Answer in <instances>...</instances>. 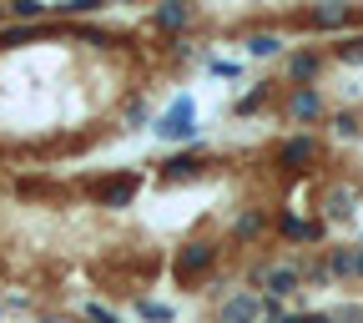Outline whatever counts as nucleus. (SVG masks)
<instances>
[{
  "mask_svg": "<svg viewBox=\"0 0 363 323\" xmlns=\"http://www.w3.org/2000/svg\"><path fill=\"white\" fill-rule=\"evenodd\" d=\"M217 258H222V248H217V243H207V238L182 243V248H177V258H172V278H177L182 288H192V283H202L207 273L217 268Z\"/></svg>",
  "mask_w": 363,
  "mask_h": 323,
  "instance_id": "1",
  "label": "nucleus"
},
{
  "mask_svg": "<svg viewBox=\"0 0 363 323\" xmlns=\"http://www.w3.org/2000/svg\"><path fill=\"white\" fill-rule=\"evenodd\" d=\"M162 142H197V106H192V97H177L162 116H157V126H152Z\"/></svg>",
  "mask_w": 363,
  "mask_h": 323,
  "instance_id": "2",
  "label": "nucleus"
},
{
  "mask_svg": "<svg viewBox=\"0 0 363 323\" xmlns=\"http://www.w3.org/2000/svg\"><path fill=\"white\" fill-rule=\"evenodd\" d=\"M136 187H142V177H136V172H116V177L86 182V192L96 197V207H126V202L136 197Z\"/></svg>",
  "mask_w": 363,
  "mask_h": 323,
  "instance_id": "3",
  "label": "nucleus"
},
{
  "mask_svg": "<svg viewBox=\"0 0 363 323\" xmlns=\"http://www.w3.org/2000/svg\"><path fill=\"white\" fill-rule=\"evenodd\" d=\"M323 66H328V51H318V45H298V51H288V61H283V76L298 91V86H313L318 76H323Z\"/></svg>",
  "mask_w": 363,
  "mask_h": 323,
  "instance_id": "4",
  "label": "nucleus"
},
{
  "mask_svg": "<svg viewBox=\"0 0 363 323\" xmlns=\"http://www.w3.org/2000/svg\"><path fill=\"white\" fill-rule=\"evenodd\" d=\"M283 111H288V121H298V126L328 121V102H323V91H318V86H298V91H288Z\"/></svg>",
  "mask_w": 363,
  "mask_h": 323,
  "instance_id": "5",
  "label": "nucleus"
},
{
  "mask_svg": "<svg viewBox=\"0 0 363 323\" xmlns=\"http://www.w3.org/2000/svg\"><path fill=\"white\" fill-rule=\"evenodd\" d=\"M257 283H262V298H288V293H298L303 288V268L298 263H272V268H262L257 273Z\"/></svg>",
  "mask_w": 363,
  "mask_h": 323,
  "instance_id": "6",
  "label": "nucleus"
},
{
  "mask_svg": "<svg viewBox=\"0 0 363 323\" xmlns=\"http://www.w3.org/2000/svg\"><path fill=\"white\" fill-rule=\"evenodd\" d=\"M318 157H323V142H318V136L313 131H298V136H283V142H278V162L283 167H313Z\"/></svg>",
  "mask_w": 363,
  "mask_h": 323,
  "instance_id": "7",
  "label": "nucleus"
},
{
  "mask_svg": "<svg viewBox=\"0 0 363 323\" xmlns=\"http://www.w3.org/2000/svg\"><path fill=\"white\" fill-rule=\"evenodd\" d=\"M202 172H207V152H202V142L187 147V152H177V157H167V162L157 167L162 182H192V177H202Z\"/></svg>",
  "mask_w": 363,
  "mask_h": 323,
  "instance_id": "8",
  "label": "nucleus"
},
{
  "mask_svg": "<svg viewBox=\"0 0 363 323\" xmlns=\"http://www.w3.org/2000/svg\"><path fill=\"white\" fill-rule=\"evenodd\" d=\"M212 323H262V293H233L222 298V308L212 313Z\"/></svg>",
  "mask_w": 363,
  "mask_h": 323,
  "instance_id": "9",
  "label": "nucleus"
},
{
  "mask_svg": "<svg viewBox=\"0 0 363 323\" xmlns=\"http://www.w3.org/2000/svg\"><path fill=\"white\" fill-rule=\"evenodd\" d=\"M272 233L288 238V243H323V222H308V217L278 212V217H272Z\"/></svg>",
  "mask_w": 363,
  "mask_h": 323,
  "instance_id": "10",
  "label": "nucleus"
},
{
  "mask_svg": "<svg viewBox=\"0 0 363 323\" xmlns=\"http://www.w3.org/2000/svg\"><path fill=\"white\" fill-rule=\"evenodd\" d=\"M267 212L262 207H242L238 217H233V243H257V238H267Z\"/></svg>",
  "mask_w": 363,
  "mask_h": 323,
  "instance_id": "11",
  "label": "nucleus"
},
{
  "mask_svg": "<svg viewBox=\"0 0 363 323\" xmlns=\"http://www.w3.org/2000/svg\"><path fill=\"white\" fill-rule=\"evenodd\" d=\"M348 21H353L348 6H318V11H308V16H298V26H308V31H343Z\"/></svg>",
  "mask_w": 363,
  "mask_h": 323,
  "instance_id": "12",
  "label": "nucleus"
},
{
  "mask_svg": "<svg viewBox=\"0 0 363 323\" xmlns=\"http://www.w3.org/2000/svg\"><path fill=\"white\" fill-rule=\"evenodd\" d=\"M192 21H197L192 6H157L152 11V31H187Z\"/></svg>",
  "mask_w": 363,
  "mask_h": 323,
  "instance_id": "13",
  "label": "nucleus"
},
{
  "mask_svg": "<svg viewBox=\"0 0 363 323\" xmlns=\"http://www.w3.org/2000/svg\"><path fill=\"white\" fill-rule=\"evenodd\" d=\"M328 131L338 136V142H353V136H363V111H353V106L328 111Z\"/></svg>",
  "mask_w": 363,
  "mask_h": 323,
  "instance_id": "14",
  "label": "nucleus"
},
{
  "mask_svg": "<svg viewBox=\"0 0 363 323\" xmlns=\"http://www.w3.org/2000/svg\"><path fill=\"white\" fill-rule=\"evenodd\" d=\"M267 97H272V81H262V86H252V91H247V97H238V102H233V111H238V116H257V111L267 106Z\"/></svg>",
  "mask_w": 363,
  "mask_h": 323,
  "instance_id": "15",
  "label": "nucleus"
},
{
  "mask_svg": "<svg viewBox=\"0 0 363 323\" xmlns=\"http://www.w3.org/2000/svg\"><path fill=\"white\" fill-rule=\"evenodd\" d=\"M323 263H328V273H333V283H338V278H353V248H328Z\"/></svg>",
  "mask_w": 363,
  "mask_h": 323,
  "instance_id": "16",
  "label": "nucleus"
},
{
  "mask_svg": "<svg viewBox=\"0 0 363 323\" xmlns=\"http://www.w3.org/2000/svg\"><path fill=\"white\" fill-rule=\"evenodd\" d=\"M323 212H328V217H348V212H353V187H333V192H323Z\"/></svg>",
  "mask_w": 363,
  "mask_h": 323,
  "instance_id": "17",
  "label": "nucleus"
},
{
  "mask_svg": "<svg viewBox=\"0 0 363 323\" xmlns=\"http://www.w3.org/2000/svg\"><path fill=\"white\" fill-rule=\"evenodd\" d=\"M278 51H283V40H278V35H247V56L262 61V56H278Z\"/></svg>",
  "mask_w": 363,
  "mask_h": 323,
  "instance_id": "18",
  "label": "nucleus"
},
{
  "mask_svg": "<svg viewBox=\"0 0 363 323\" xmlns=\"http://www.w3.org/2000/svg\"><path fill=\"white\" fill-rule=\"evenodd\" d=\"M136 313H142L147 323H172V308L157 303V298H136Z\"/></svg>",
  "mask_w": 363,
  "mask_h": 323,
  "instance_id": "19",
  "label": "nucleus"
},
{
  "mask_svg": "<svg viewBox=\"0 0 363 323\" xmlns=\"http://www.w3.org/2000/svg\"><path fill=\"white\" fill-rule=\"evenodd\" d=\"M333 56H338V61H348V66H363V35H353V40L333 45Z\"/></svg>",
  "mask_w": 363,
  "mask_h": 323,
  "instance_id": "20",
  "label": "nucleus"
},
{
  "mask_svg": "<svg viewBox=\"0 0 363 323\" xmlns=\"http://www.w3.org/2000/svg\"><path fill=\"white\" fill-rule=\"evenodd\" d=\"M303 283H318V288H323V283H333V273H328V263H323V258H313V263H303Z\"/></svg>",
  "mask_w": 363,
  "mask_h": 323,
  "instance_id": "21",
  "label": "nucleus"
},
{
  "mask_svg": "<svg viewBox=\"0 0 363 323\" xmlns=\"http://www.w3.org/2000/svg\"><path fill=\"white\" fill-rule=\"evenodd\" d=\"M16 192H21V197H45V192H51V182H45V177H21Z\"/></svg>",
  "mask_w": 363,
  "mask_h": 323,
  "instance_id": "22",
  "label": "nucleus"
},
{
  "mask_svg": "<svg viewBox=\"0 0 363 323\" xmlns=\"http://www.w3.org/2000/svg\"><path fill=\"white\" fill-rule=\"evenodd\" d=\"M328 323H363V303H343V308H328Z\"/></svg>",
  "mask_w": 363,
  "mask_h": 323,
  "instance_id": "23",
  "label": "nucleus"
},
{
  "mask_svg": "<svg viewBox=\"0 0 363 323\" xmlns=\"http://www.w3.org/2000/svg\"><path fill=\"white\" fill-rule=\"evenodd\" d=\"M142 121H147V102H142V97H136V102L126 106V131H136V126H142Z\"/></svg>",
  "mask_w": 363,
  "mask_h": 323,
  "instance_id": "24",
  "label": "nucleus"
},
{
  "mask_svg": "<svg viewBox=\"0 0 363 323\" xmlns=\"http://www.w3.org/2000/svg\"><path fill=\"white\" fill-rule=\"evenodd\" d=\"M283 323H328V313H283Z\"/></svg>",
  "mask_w": 363,
  "mask_h": 323,
  "instance_id": "25",
  "label": "nucleus"
},
{
  "mask_svg": "<svg viewBox=\"0 0 363 323\" xmlns=\"http://www.w3.org/2000/svg\"><path fill=\"white\" fill-rule=\"evenodd\" d=\"M353 278L363 283V248H353Z\"/></svg>",
  "mask_w": 363,
  "mask_h": 323,
  "instance_id": "26",
  "label": "nucleus"
},
{
  "mask_svg": "<svg viewBox=\"0 0 363 323\" xmlns=\"http://www.w3.org/2000/svg\"><path fill=\"white\" fill-rule=\"evenodd\" d=\"M11 26V6H0V31H6Z\"/></svg>",
  "mask_w": 363,
  "mask_h": 323,
  "instance_id": "27",
  "label": "nucleus"
},
{
  "mask_svg": "<svg viewBox=\"0 0 363 323\" xmlns=\"http://www.w3.org/2000/svg\"><path fill=\"white\" fill-rule=\"evenodd\" d=\"M0 313H6V303H0Z\"/></svg>",
  "mask_w": 363,
  "mask_h": 323,
  "instance_id": "28",
  "label": "nucleus"
},
{
  "mask_svg": "<svg viewBox=\"0 0 363 323\" xmlns=\"http://www.w3.org/2000/svg\"><path fill=\"white\" fill-rule=\"evenodd\" d=\"M262 323H267V318H262Z\"/></svg>",
  "mask_w": 363,
  "mask_h": 323,
  "instance_id": "29",
  "label": "nucleus"
}]
</instances>
